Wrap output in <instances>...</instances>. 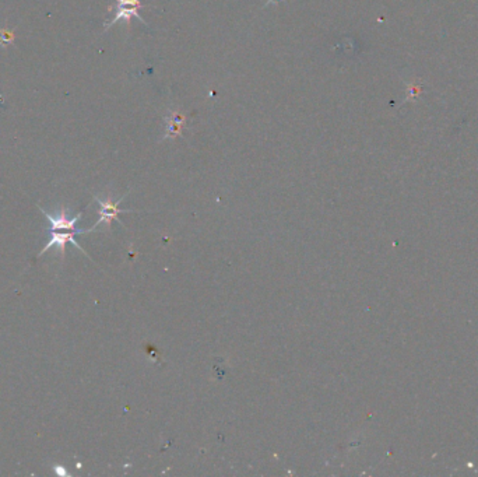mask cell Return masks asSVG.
Segmentation results:
<instances>
[{
  "mask_svg": "<svg viewBox=\"0 0 478 477\" xmlns=\"http://www.w3.org/2000/svg\"><path fill=\"white\" fill-rule=\"evenodd\" d=\"M94 229L90 228V229H74V231H57V229H49L51 232V238H49V241L46 243V245L41 250V252L38 254V258L42 257L46 251H49L52 247H56L59 250V254H60V259L63 261L64 259V251H66V245L70 243L73 247H76L77 250L82 251L86 257H89V254L80 247L77 244V241L74 240V235H78V234H87V232H93ZM90 258V257H89Z\"/></svg>",
  "mask_w": 478,
  "mask_h": 477,
  "instance_id": "cell-1",
  "label": "cell"
},
{
  "mask_svg": "<svg viewBox=\"0 0 478 477\" xmlns=\"http://www.w3.org/2000/svg\"><path fill=\"white\" fill-rule=\"evenodd\" d=\"M270 3H276V0H269V2H267V3H266V6H269V5H270Z\"/></svg>",
  "mask_w": 478,
  "mask_h": 477,
  "instance_id": "cell-7",
  "label": "cell"
},
{
  "mask_svg": "<svg viewBox=\"0 0 478 477\" xmlns=\"http://www.w3.org/2000/svg\"><path fill=\"white\" fill-rule=\"evenodd\" d=\"M38 209L51 223V229H57V231H74V229H77L76 224L80 221V218H82V216H83V211H82V213L70 217L66 207H60L59 213H55V214L48 213L46 210H44L39 206H38Z\"/></svg>",
  "mask_w": 478,
  "mask_h": 477,
  "instance_id": "cell-4",
  "label": "cell"
},
{
  "mask_svg": "<svg viewBox=\"0 0 478 477\" xmlns=\"http://www.w3.org/2000/svg\"><path fill=\"white\" fill-rule=\"evenodd\" d=\"M126 195H127V193H126ZM126 195H125V196H126ZM125 196L121 198V199L116 200V202H112L111 198L101 199V198H98V196H94V200L100 205V220L93 225V229H96V228H97L98 225H101V224H105L107 228L111 229L112 221H114V220H118V214H119V213H132V210H122V209H119V203L125 199ZM118 221L122 224L121 220H118Z\"/></svg>",
  "mask_w": 478,
  "mask_h": 477,
  "instance_id": "cell-3",
  "label": "cell"
},
{
  "mask_svg": "<svg viewBox=\"0 0 478 477\" xmlns=\"http://www.w3.org/2000/svg\"><path fill=\"white\" fill-rule=\"evenodd\" d=\"M141 8H147L144 5H141L140 0H116V3L115 6H111L109 10H115V16L111 21H108L104 28L105 31L109 30L112 26H115L118 21H126V23H130V19L132 17H136L137 20H140L144 26H147L145 20L140 16L139 10Z\"/></svg>",
  "mask_w": 478,
  "mask_h": 477,
  "instance_id": "cell-2",
  "label": "cell"
},
{
  "mask_svg": "<svg viewBox=\"0 0 478 477\" xmlns=\"http://www.w3.org/2000/svg\"><path fill=\"white\" fill-rule=\"evenodd\" d=\"M15 30L0 28V48H5V45H12L15 42Z\"/></svg>",
  "mask_w": 478,
  "mask_h": 477,
  "instance_id": "cell-6",
  "label": "cell"
},
{
  "mask_svg": "<svg viewBox=\"0 0 478 477\" xmlns=\"http://www.w3.org/2000/svg\"><path fill=\"white\" fill-rule=\"evenodd\" d=\"M166 122V132H164V139H172L177 136L182 135V130L186 123V115H184L179 111H172L170 110L167 115L163 116Z\"/></svg>",
  "mask_w": 478,
  "mask_h": 477,
  "instance_id": "cell-5",
  "label": "cell"
}]
</instances>
